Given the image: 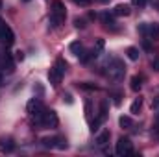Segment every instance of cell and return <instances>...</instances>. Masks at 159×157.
<instances>
[{
	"instance_id": "1",
	"label": "cell",
	"mask_w": 159,
	"mask_h": 157,
	"mask_svg": "<svg viewBox=\"0 0 159 157\" xmlns=\"http://www.w3.org/2000/svg\"><path fill=\"white\" fill-rule=\"evenodd\" d=\"M126 74V67L120 59H111L109 65H107V70H106V76L111 79V81H120Z\"/></svg>"
},
{
	"instance_id": "2",
	"label": "cell",
	"mask_w": 159,
	"mask_h": 157,
	"mask_svg": "<svg viewBox=\"0 0 159 157\" xmlns=\"http://www.w3.org/2000/svg\"><path fill=\"white\" fill-rule=\"evenodd\" d=\"M65 17H67L65 4L59 2V0H56V2L52 4V11H50V24H52V28H57V26L65 20Z\"/></svg>"
},
{
	"instance_id": "3",
	"label": "cell",
	"mask_w": 159,
	"mask_h": 157,
	"mask_svg": "<svg viewBox=\"0 0 159 157\" xmlns=\"http://www.w3.org/2000/svg\"><path fill=\"white\" fill-rule=\"evenodd\" d=\"M41 142L44 148H50V150H67V146H69L67 141L63 137H57V135L56 137H44Z\"/></svg>"
},
{
	"instance_id": "4",
	"label": "cell",
	"mask_w": 159,
	"mask_h": 157,
	"mask_svg": "<svg viewBox=\"0 0 159 157\" xmlns=\"http://www.w3.org/2000/svg\"><path fill=\"white\" fill-rule=\"evenodd\" d=\"M115 152H117V155H120V157L131 155V154H133V144H131V141H129L128 137H120L119 142H117Z\"/></svg>"
},
{
	"instance_id": "5",
	"label": "cell",
	"mask_w": 159,
	"mask_h": 157,
	"mask_svg": "<svg viewBox=\"0 0 159 157\" xmlns=\"http://www.w3.org/2000/svg\"><path fill=\"white\" fill-rule=\"evenodd\" d=\"M0 43H4V44H13L15 43V35H13V32H11V28L0 19Z\"/></svg>"
},
{
	"instance_id": "6",
	"label": "cell",
	"mask_w": 159,
	"mask_h": 157,
	"mask_svg": "<svg viewBox=\"0 0 159 157\" xmlns=\"http://www.w3.org/2000/svg\"><path fill=\"white\" fill-rule=\"evenodd\" d=\"M57 115L52 111V109H44L43 118H41V126L43 128H57Z\"/></svg>"
},
{
	"instance_id": "7",
	"label": "cell",
	"mask_w": 159,
	"mask_h": 157,
	"mask_svg": "<svg viewBox=\"0 0 159 157\" xmlns=\"http://www.w3.org/2000/svg\"><path fill=\"white\" fill-rule=\"evenodd\" d=\"M139 32L141 34H144L148 39H154V41H157L159 39V24H141L139 26Z\"/></svg>"
},
{
	"instance_id": "8",
	"label": "cell",
	"mask_w": 159,
	"mask_h": 157,
	"mask_svg": "<svg viewBox=\"0 0 159 157\" xmlns=\"http://www.w3.org/2000/svg\"><path fill=\"white\" fill-rule=\"evenodd\" d=\"M70 52L80 57L81 61H87L89 59V56H87V52H85V48H83V44L80 43V41H74V43H70Z\"/></svg>"
},
{
	"instance_id": "9",
	"label": "cell",
	"mask_w": 159,
	"mask_h": 157,
	"mask_svg": "<svg viewBox=\"0 0 159 157\" xmlns=\"http://www.w3.org/2000/svg\"><path fill=\"white\" fill-rule=\"evenodd\" d=\"M63 74H65V72H63V70H59V69L54 65V67L48 70V79H50V83H52L54 87H57V85L61 83V78H63Z\"/></svg>"
},
{
	"instance_id": "10",
	"label": "cell",
	"mask_w": 159,
	"mask_h": 157,
	"mask_svg": "<svg viewBox=\"0 0 159 157\" xmlns=\"http://www.w3.org/2000/svg\"><path fill=\"white\" fill-rule=\"evenodd\" d=\"M0 150L2 152H13L15 150V142L11 137H2L0 139Z\"/></svg>"
},
{
	"instance_id": "11",
	"label": "cell",
	"mask_w": 159,
	"mask_h": 157,
	"mask_svg": "<svg viewBox=\"0 0 159 157\" xmlns=\"http://www.w3.org/2000/svg\"><path fill=\"white\" fill-rule=\"evenodd\" d=\"M113 15H119V17H128V15H129V6H126V4H119V6L113 9Z\"/></svg>"
},
{
	"instance_id": "12",
	"label": "cell",
	"mask_w": 159,
	"mask_h": 157,
	"mask_svg": "<svg viewBox=\"0 0 159 157\" xmlns=\"http://www.w3.org/2000/svg\"><path fill=\"white\" fill-rule=\"evenodd\" d=\"M107 142H109V131L106 129V131H102V133L96 137V144H98V146H106Z\"/></svg>"
},
{
	"instance_id": "13",
	"label": "cell",
	"mask_w": 159,
	"mask_h": 157,
	"mask_svg": "<svg viewBox=\"0 0 159 157\" xmlns=\"http://www.w3.org/2000/svg\"><path fill=\"white\" fill-rule=\"evenodd\" d=\"M126 54H128V57H129L131 61H137V59H139V48H135V46H129V48L126 50Z\"/></svg>"
},
{
	"instance_id": "14",
	"label": "cell",
	"mask_w": 159,
	"mask_h": 157,
	"mask_svg": "<svg viewBox=\"0 0 159 157\" xmlns=\"http://www.w3.org/2000/svg\"><path fill=\"white\" fill-rule=\"evenodd\" d=\"M141 107H143V100H141V98H135V102L131 104V107H129V111H131L133 115H137V113L141 111Z\"/></svg>"
},
{
	"instance_id": "15",
	"label": "cell",
	"mask_w": 159,
	"mask_h": 157,
	"mask_svg": "<svg viewBox=\"0 0 159 157\" xmlns=\"http://www.w3.org/2000/svg\"><path fill=\"white\" fill-rule=\"evenodd\" d=\"M141 85H143V83H141V78H139V76H133V78H131V85H129L131 91H135V92L141 91Z\"/></svg>"
},
{
	"instance_id": "16",
	"label": "cell",
	"mask_w": 159,
	"mask_h": 157,
	"mask_svg": "<svg viewBox=\"0 0 159 157\" xmlns=\"http://www.w3.org/2000/svg\"><path fill=\"white\" fill-rule=\"evenodd\" d=\"M102 20H104V24H107V26H115V17L109 15V13H102Z\"/></svg>"
},
{
	"instance_id": "17",
	"label": "cell",
	"mask_w": 159,
	"mask_h": 157,
	"mask_svg": "<svg viewBox=\"0 0 159 157\" xmlns=\"http://www.w3.org/2000/svg\"><path fill=\"white\" fill-rule=\"evenodd\" d=\"M119 124L122 126V128H131V126H133V120H131L129 117H120Z\"/></svg>"
},
{
	"instance_id": "18",
	"label": "cell",
	"mask_w": 159,
	"mask_h": 157,
	"mask_svg": "<svg viewBox=\"0 0 159 157\" xmlns=\"http://www.w3.org/2000/svg\"><path fill=\"white\" fill-rule=\"evenodd\" d=\"M152 69H154L156 72H159V57H154V59H152Z\"/></svg>"
},
{
	"instance_id": "19",
	"label": "cell",
	"mask_w": 159,
	"mask_h": 157,
	"mask_svg": "<svg viewBox=\"0 0 159 157\" xmlns=\"http://www.w3.org/2000/svg\"><path fill=\"white\" fill-rule=\"evenodd\" d=\"M74 4H78V6H89L91 0H74Z\"/></svg>"
},
{
	"instance_id": "20",
	"label": "cell",
	"mask_w": 159,
	"mask_h": 157,
	"mask_svg": "<svg viewBox=\"0 0 159 157\" xmlns=\"http://www.w3.org/2000/svg\"><path fill=\"white\" fill-rule=\"evenodd\" d=\"M15 59H17V61H22V59H24V54H22L20 50H19V52H15Z\"/></svg>"
},
{
	"instance_id": "21",
	"label": "cell",
	"mask_w": 159,
	"mask_h": 157,
	"mask_svg": "<svg viewBox=\"0 0 159 157\" xmlns=\"http://www.w3.org/2000/svg\"><path fill=\"white\" fill-rule=\"evenodd\" d=\"M131 2H133V6H139V7H143L146 4V0H131Z\"/></svg>"
},
{
	"instance_id": "22",
	"label": "cell",
	"mask_w": 159,
	"mask_h": 157,
	"mask_svg": "<svg viewBox=\"0 0 159 157\" xmlns=\"http://www.w3.org/2000/svg\"><path fill=\"white\" fill-rule=\"evenodd\" d=\"M76 26H78V28H83V26H85L83 19H76Z\"/></svg>"
},
{
	"instance_id": "23",
	"label": "cell",
	"mask_w": 159,
	"mask_h": 157,
	"mask_svg": "<svg viewBox=\"0 0 159 157\" xmlns=\"http://www.w3.org/2000/svg\"><path fill=\"white\" fill-rule=\"evenodd\" d=\"M154 137H156V139H159V126H156V128H154Z\"/></svg>"
},
{
	"instance_id": "24",
	"label": "cell",
	"mask_w": 159,
	"mask_h": 157,
	"mask_svg": "<svg viewBox=\"0 0 159 157\" xmlns=\"http://www.w3.org/2000/svg\"><path fill=\"white\" fill-rule=\"evenodd\" d=\"M2 72H4V70H0V85L4 83V74H2Z\"/></svg>"
},
{
	"instance_id": "25",
	"label": "cell",
	"mask_w": 159,
	"mask_h": 157,
	"mask_svg": "<svg viewBox=\"0 0 159 157\" xmlns=\"http://www.w3.org/2000/svg\"><path fill=\"white\" fill-rule=\"evenodd\" d=\"M24 2H28V0H24Z\"/></svg>"
},
{
	"instance_id": "26",
	"label": "cell",
	"mask_w": 159,
	"mask_h": 157,
	"mask_svg": "<svg viewBox=\"0 0 159 157\" xmlns=\"http://www.w3.org/2000/svg\"><path fill=\"white\" fill-rule=\"evenodd\" d=\"M104 2H106V0H104Z\"/></svg>"
}]
</instances>
